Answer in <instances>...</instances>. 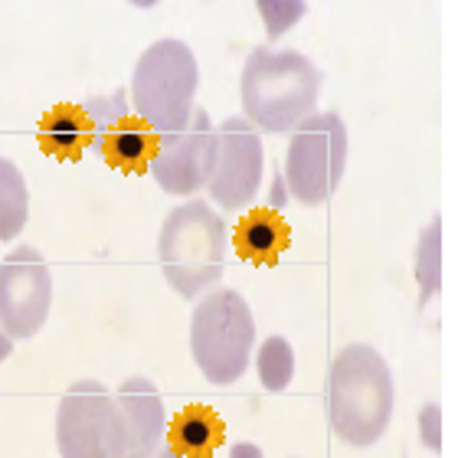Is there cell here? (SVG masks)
<instances>
[{"mask_svg":"<svg viewBox=\"0 0 458 458\" xmlns=\"http://www.w3.org/2000/svg\"><path fill=\"white\" fill-rule=\"evenodd\" d=\"M321 82L325 72L295 49H252L239 79L246 122L266 134L295 131L315 114Z\"/></svg>","mask_w":458,"mask_h":458,"instance_id":"obj_2","label":"cell"},{"mask_svg":"<svg viewBox=\"0 0 458 458\" xmlns=\"http://www.w3.org/2000/svg\"><path fill=\"white\" fill-rule=\"evenodd\" d=\"M30 216V191L20 167L10 157H0V242L20 236Z\"/></svg>","mask_w":458,"mask_h":458,"instance_id":"obj_16","label":"cell"},{"mask_svg":"<svg viewBox=\"0 0 458 458\" xmlns=\"http://www.w3.org/2000/svg\"><path fill=\"white\" fill-rule=\"evenodd\" d=\"M56 445L63 458H124L128 422L98 380H76L59 400Z\"/></svg>","mask_w":458,"mask_h":458,"instance_id":"obj_7","label":"cell"},{"mask_svg":"<svg viewBox=\"0 0 458 458\" xmlns=\"http://www.w3.org/2000/svg\"><path fill=\"white\" fill-rule=\"evenodd\" d=\"M114 400L128 422V455L124 458H157V452L167 442V412H164V400L154 390V383L148 377H128L122 380Z\"/></svg>","mask_w":458,"mask_h":458,"instance_id":"obj_11","label":"cell"},{"mask_svg":"<svg viewBox=\"0 0 458 458\" xmlns=\"http://www.w3.org/2000/svg\"><path fill=\"white\" fill-rule=\"evenodd\" d=\"M416 282H420V305L432 301L442 288V220L426 226V233L416 242Z\"/></svg>","mask_w":458,"mask_h":458,"instance_id":"obj_17","label":"cell"},{"mask_svg":"<svg viewBox=\"0 0 458 458\" xmlns=\"http://www.w3.org/2000/svg\"><path fill=\"white\" fill-rule=\"evenodd\" d=\"M200 86V66L183 39H157L144 49L131 76L134 118H141L157 138L183 131L193 118V98Z\"/></svg>","mask_w":458,"mask_h":458,"instance_id":"obj_4","label":"cell"},{"mask_svg":"<svg viewBox=\"0 0 458 458\" xmlns=\"http://www.w3.org/2000/svg\"><path fill=\"white\" fill-rule=\"evenodd\" d=\"M256 7H259V13H262V20H266L268 37L276 39L305 17L308 4H301V0H292V4H288V0H259Z\"/></svg>","mask_w":458,"mask_h":458,"instance_id":"obj_19","label":"cell"},{"mask_svg":"<svg viewBox=\"0 0 458 458\" xmlns=\"http://www.w3.org/2000/svg\"><path fill=\"white\" fill-rule=\"evenodd\" d=\"M256 370H259V383L268 393L288 390V383L295 377V351H292V344L278 335L262 341V347L256 353Z\"/></svg>","mask_w":458,"mask_h":458,"instance_id":"obj_18","label":"cell"},{"mask_svg":"<svg viewBox=\"0 0 458 458\" xmlns=\"http://www.w3.org/2000/svg\"><path fill=\"white\" fill-rule=\"evenodd\" d=\"M53 308V276L33 246L10 249L0 262V327L13 341H30L47 325Z\"/></svg>","mask_w":458,"mask_h":458,"instance_id":"obj_8","label":"cell"},{"mask_svg":"<svg viewBox=\"0 0 458 458\" xmlns=\"http://www.w3.org/2000/svg\"><path fill=\"white\" fill-rule=\"evenodd\" d=\"M256 347L252 308L236 288H213L191 318V353L200 373L216 386L246 377Z\"/></svg>","mask_w":458,"mask_h":458,"instance_id":"obj_5","label":"cell"},{"mask_svg":"<svg viewBox=\"0 0 458 458\" xmlns=\"http://www.w3.org/2000/svg\"><path fill=\"white\" fill-rule=\"evenodd\" d=\"M347 171V124L335 112H315L292 131L285 154V187L298 203L318 207L337 193Z\"/></svg>","mask_w":458,"mask_h":458,"instance_id":"obj_6","label":"cell"},{"mask_svg":"<svg viewBox=\"0 0 458 458\" xmlns=\"http://www.w3.org/2000/svg\"><path fill=\"white\" fill-rule=\"evenodd\" d=\"M266 177L262 138L246 118H226L216 128V161L207 181L210 200L223 210H242L256 200Z\"/></svg>","mask_w":458,"mask_h":458,"instance_id":"obj_9","label":"cell"},{"mask_svg":"<svg viewBox=\"0 0 458 458\" xmlns=\"http://www.w3.org/2000/svg\"><path fill=\"white\" fill-rule=\"evenodd\" d=\"M229 458H266V455H262V449L252 445V442H236L233 452H229Z\"/></svg>","mask_w":458,"mask_h":458,"instance_id":"obj_23","label":"cell"},{"mask_svg":"<svg viewBox=\"0 0 458 458\" xmlns=\"http://www.w3.org/2000/svg\"><path fill=\"white\" fill-rule=\"evenodd\" d=\"M288 200V187H285V177H282V171H276V183H272V207H276V213H278V207Z\"/></svg>","mask_w":458,"mask_h":458,"instance_id":"obj_22","label":"cell"},{"mask_svg":"<svg viewBox=\"0 0 458 458\" xmlns=\"http://www.w3.org/2000/svg\"><path fill=\"white\" fill-rule=\"evenodd\" d=\"M420 439L429 452H442V406L429 403L420 412Z\"/></svg>","mask_w":458,"mask_h":458,"instance_id":"obj_21","label":"cell"},{"mask_svg":"<svg viewBox=\"0 0 458 458\" xmlns=\"http://www.w3.org/2000/svg\"><path fill=\"white\" fill-rule=\"evenodd\" d=\"M98 154L106 157V164L118 167L124 174H141L151 167L154 154H157V134L141 122V118H122L112 128L96 138Z\"/></svg>","mask_w":458,"mask_h":458,"instance_id":"obj_12","label":"cell"},{"mask_svg":"<svg viewBox=\"0 0 458 458\" xmlns=\"http://www.w3.org/2000/svg\"><path fill=\"white\" fill-rule=\"evenodd\" d=\"M288 223L276 210H259L246 213L236 226V252L252 266H276L282 252L288 249Z\"/></svg>","mask_w":458,"mask_h":458,"instance_id":"obj_15","label":"cell"},{"mask_svg":"<svg viewBox=\"0 0 458 458\" xmlns=\"http://www.w3.org/2000/svg\"><path fill=\"white\" fill-rule=\"evenodd\" d=\"M396 386L390 363L370 344H347L327 370V420L341 442L370 449L390 429Z\"/></svg>","mask_w":458,"mask_h":458,"instance_id":"obj_1","label":"cell"},{"mask_svg":"<svg viewBox=\"0 0 458 458\" xmlns=\"http://www.w3.org/2000/svg\"><path fill=\"white\" fill-rule=\"evenodd\" d=\"M157 458H187V455H181V452H177V449H171V445H167V442H164V449L157 452Z\"/></svg>","mask_w":458,"mask_h":458,"instance_id":"obj_25","label":"cell"},{"mask_svg":"<svg viewBox=\"0 0 458 458\" xmlns=\"http://www.w3.org/2000/svg\"><path fill=\"white\" fill-rule=\"evenodd\" d=\"M213 161H216V128L207 108H193V118L183 131L157 138V154L148 174L164 193L193 197L210 181Z\"/></svg>","mask_w":458,"mask_h":458,"instance_id":"obj_10","label":"cell"},{"mask_svg":"<svg viewBox=\"0 0 458 458\" xmlns=\"http://www.w3.org/2000/svg\"><path fill=\"white\" fill-rule=\"evenodd\" d=\"M39 148L59 161H79L89 144H96V128L92 118L86 114L82 106L63 102V106L49 108L39 122Z\"/></svg>","mask_w":458,"mask_h":458,"instance_id":"obj_13","label":"cell"},{"mask_svg":"<svg viewBox=\"0 0 458 458\" xmlns=\"http://www.w3.org/2000/svg\"><path fill=\"white\" fill-rule=\"evenodd\" d=\"M226 439V422L210 406L193 403L167 422V445L187 458H213Z\"/></svg>","mask_w":458,"mask_h":458,"instance_id":"obj_14","label":"cell"},{"mask_svg":"<svg viewBox=\"0 0 458 458\" xmlns=\"http://www.w3.org/2000/svg\"><path fill=\"white\" fill-rule=\"evenodd\" d=\"M10 353H13V337H10L7 331H4V327H0V363L7 360Z\"/></svg>","mask_w":458,"mask_h":458,"instance_id":"obj_24","label":"cell"},{"mask_svg":"<svg viewBox=\"0 0 458 458\" xmlns=\"http://www.w3.org/2000/svg\"><path fill=\"white\" fill-rule=\"evenodd\" d=\"M157 262L181 298L210 292L226 266V220L207 200L174 207L157 236Z\"/></svg>","mask_w":458,"mask_h":458,"instance_id":"obj_3","label":"cell"},{"mask_svg":"<svg viewBox=\"0 0 458 458\" xmlns=\"http://www.w3.org/2000/svg\"><path fill=\"white\" fill-rule=\"evenodd\" d=\"M82 108H86V114L92 118L96 138L106 131V128H112L114 122L128 118V98H124V92H112V96H102V98H89Z\"/></svg>","mask_w":458,"mask_h":458,"instance_id":"obj_20","label":"cell"}]
</instances>
